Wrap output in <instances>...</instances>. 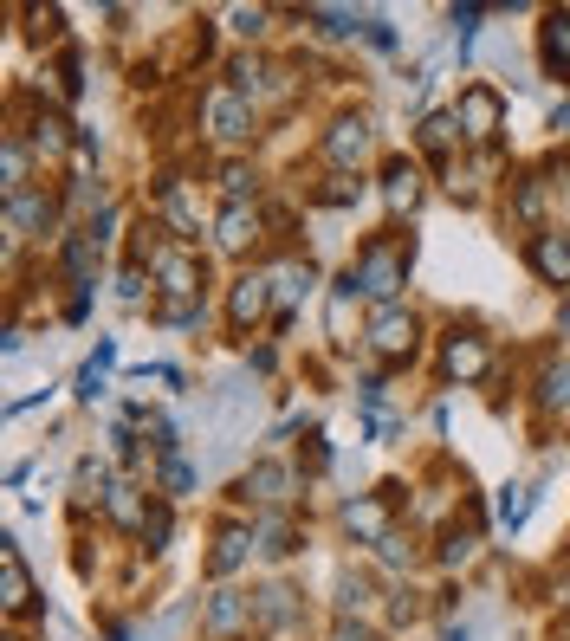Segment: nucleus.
Returning a JSON list of instances; mask_svg holds the SVG:
<instances>
[{
	"mask_svg": "<svg viewBox=\"0 0 570 641\" xmlns=\"http://www.w3.org/2000/svg\"><path fill=\"white\" fill-rule=\"evenodd\" d=\"M357 279H363V292H370V298H383V305H389V298L409 285V272H402V247H396V240H376V247L363 253Z\"/></svg>",
	"mask_w": 570,
	"mask_h": 641,
	"instance_id": "1",
	"label": "nucleus"
},
{
	"mask_svg": "<svg viewBox=\"0 0 570 641\" xmlns=\"http://www.w3.org/2000/svg\"><path fill=\"white\" fill-rule=\"evenodd\" d=\"M149 266L162 272V292H169L175 305H188V298H195L201 272H195V259H188L182 247H156V253H149Z\"/></svg>",
	"mask_w": 570,
	"mask_h": 641,
	"instance_id": "2",
	"label": "nucleus"
},
{
	"mask_svg": "<svg viewBox=\"0 0 570 641\" xmlns=\"http://www.w3.org/2000/svg\"><path fill=\"white\" fill-rule=\"evenodd\" d=\"M208 124L221 143H247L253 136V111H247V98H234V91H214L208 98Z\"/></svg>",
	"mask_w": 570,
	"mask_h": 641,
	"instance_id": "3",
	"label": "nucleus"
},
{
	"mask_svg": "<svg viewBox=\"0 0 570 641\" xmlns=\"http://www.w3.org/2000/svg\"><path fill=\"white\" fill-rule=\"evenodd\" d=\"M266 305H273V272H247V279L234 285V324H260L266 318Z\"/></svg>",
	"mask_w": 570,
	"mask_h": 641,
	"instance_id": "4",
	"label": "nucleus"
},
{
	"mask_svg": "<svg viewBox=\"0 0 570 641\" xmlns=\"http://www.w3.org/2000/svg\"><path fill=\"white\" fill-rule=\"evenodd\" d=\"M52 214H59V208H52L46 195H13V201H7V234H13V240L46 234V227H52Z\"/></svg>",
	"mask_w": 570,
	"mask_h": 641,
	"instance_id": "5",
	"label": "nucleus"
},
{
	"mask_svg": "<svg viewBox=\"0 0 570 641\" xmlns=\"http://www.w3.org/2000/svg\"><path fill=\"white\" fill-rule=\"evenodd\" d=\"M493 130H499V98L493 91H467V98H460V136L486 143Z\"/></svg>",
	"mask_w": 570,
	"mask_h": 641,
	"instance_id": "6",
	"label": "nucleus"
},
{
	"mask_svg": "<svg viewBox=\"0 0 570 641\" xmlns=\"http://www.w3.org/2000/svg\"><path fill=\"white\" fill-rule=\"evenodd\" d=\"M324 149H331V162H363L370 156V117H337Z\"/></svg>",
	"mask_w": 570,
	"mask_h": 641,
	"instance_id": "7",
	"label": "nucleus"
},
{
	"mask_svg": "<svg viewBox=\"0 0 570 641\" xmlns=\"http://www.w3.org/2000/svg\"><path fill=\"white\" fill-rule=\"evenodd\" d=\"M344 531H357V538H389V493L383 499H350L344 506Z\"/></svg>",
	"mask_w": 570,
	"mask_h": 641,
	"instance_id": "8",
	"label": "nucleus"
},
{
	"mask_svg": "<svg viewBox=\"0 0 570 641\" xmlns=\"http://www.w3.org/2000/svg\"><path fill=\"white\" fill-rule=\"evenodd\" d=\"M370 344L383 350V357H409V350H415V318H402V311H383V318L370 324Z\"/></svg>",
	"mask_w": 570,
	"mask_h": 641,
	"instance_id": "9",
	"label": "nucleus"
},
{
	"mask_svg": "<svg viewBox=\"0 0 570 641\" xmlns=\"http://www.w3.org/2000/svg\"><path fill=\"white\" fill-rule=\"evenodd\" d=\"M532 266L545 272L551 285H570V240L564 234H538L532 240Z\"/></svg>",
	"mask_w": 570,
	"mask_h": 641,
	"instance_id": "10",
	"label": "nucleus"
},
{
	"mask_svg": "<svg viewBox=\"0 0 570 641\" xmlns=\"http://www.w3.org/2000/svg\"><path fill=\"white\" fill-rule=\"evenodd\" d=\"M0 570H7V596H0V603H7L13 616H20V609L33 603V583H26V564H20V551H13V538L0 544Z\"/></svg>",
	"mask_w": 570,
	"mask_h": 641,
	"instance_id": "11",
	"label": "nucleus"
},
{
	"mask_svg": "<svg viewBox=\"0 0 570 641\" xmlns=\"http://www.w3.org/2000/svg\"><path fill=\"white\" fill-rule=\"evenodd\" d=\"M311 279H318V272H311V266H305V259H285V266H273V292H279V305H285V311H292V305H298V298H305V292H311Z\"/></svg>",
	"mask_w": 570,
	"mask_h": 641,
	"instance_id": "12",
	"label": "nucleus"
},
{
	"mask_svg": "<svg viewBox=\"0 0 570 641\" xmlns=\"http://www.w3.org/2000/svg\"><path fill=\"white\" fill-rule=\"evenodd\" d=\"M247 493H253V499H266V506H279V499L292 493V473L273 467V460H260V467L247 473Z\"/></svg>",
	"mask_w": 570,
	"mask_h": 641,
	"instance_id": "13",
	"label": "nucleus"
},
{
	"mask_svg": "<svg viewBox=\"0 0 570 641\" xmlns=\"http://www.w3.org/2000/svg\"><path fill=\"white\" fill-rule=\"evenodd\" d=\"M383 195H389V208H415V201H422V175H415L409 162H389Z\"/></svg>",
	"mask_w": 570,
	"mask_h": 641,
	"instance_id": "14",
	"label": "nucleus"
},
{
	"mask_svg": "<svg viewBox=\"0 0 570 641\" xmlns=\"http://www.w3.org/2000/svg\"><path fill=\"white\" fill-rule=\"evenodd\" d=\"M486 370V344L480 337H454L447 344V376H480Z\"/></svg>",
	"mask_w": 570,
	"mask_h": 641,
	"instance_id": "15",
	"label": "nucleus"
},
{
	"mask_svg": "<svg viewBox=\"0 0 570 641\" xmlns=\"http://www.w3.org/2000/svg\"><path fill=\"white\" fill-rule=\"evenodd\" d=\"M253 234H260V214H253V208H227V221H221V247H227V253H240Z\"/></svg>",
	"mask_w": 570,
	"mask_h": 641,
	"instance_id": "16",
	"label": "nucleus"
},
{
	"mask_svg": "<svg viewBox=\"0 0 570 641\" xmlns=\"http://www.w3.org/2000/svg\"><path fill=\"white\" fill-rule=\"evenodd\" d=\"M253 616H260L266 629L292 622V590H285V583H266V590H260V603H253Z\"/></svg>",
	"mask_w": 570,
	"mask_h": 641,
	"instance_id": "17",
	"label": "nucleus"
},
{
	"mask_svg": "<svg viewBox=\"0 0 570 641\" xmlns=\"http://www.w3.org/2000/svg\"><path fill=\"white\" fill-rule=\"evenodd\" d=\"M545 59H551V72H570V13H558L545 26Z\"/></svg>",
	"mask_w": 570,
	"mask_h": 641,
	"instance_id": "18",
	"label": "nucleus"
},
{
	"mask_svg": "<svg viewBox=\"0 0 570 641\" xmlns=\"http://www.w3.org/2000/svg\"><path fill=\"white\" fill-rule=\"evenodd\" d=\"M247 622V603H240L234 590H214V603H208V629H240Z\"/></svg>",
	"mask_w": 570,
	"mask_h": 641,
	"instance_id": "19",
	"label": "nucleus"
},
{
	"mask_svg": "<svg viewBox=\"0 0 570 641\" xmlns=\"http://www.w3.org/2000/svg\"><path fill=\"white\" fill-rule=\"evenodd\" d=\"M247 531H240V525H227L221 531V544H214V570H221V577H227V570H240V557H247Z\"/></svg>",
	"mask_w": 570,
	"mask_h": 641,
	"instance_id": "20",
	"label": "nucleus"
},
{
	"mask_svg": "<svg viewBox=\"0 0 570 641\" xmlns=\"http://www.w3.org/2000/svg\"><path fill=\"white\" fill-rule=\"evenodd\" d=\"M525 512H532V486H506V493H499V525L519 531V525H525Z\"/></svg>",
	"mask_w": 570,
	"mask_h": 641,
	"instance_id": "21",
	"label": "nucleus"
},
{
	"mask_svg": "<svg viewBox=\"0 0 570 641\" xmlns=\"http://www.w3.org/2000/svg\"><path fill=\"white\" fill-rule=\"evenodd\" d=\"M545 408H570V363H545Z\"/></svg>",
	"mask_w": 570,
	"mask_h": 641,
	"instance_id": "22",
	"label": "nucleus"
},
{
	"mask_svg": "<svg viewBox=\"0 0 570 641\" xmlns=\"http://www.w3.org/2000/svg\"><path fill=\"white\" fill-rule=\"evenodd\" d=\"M162 214H169V221L182 227V234H201V221H195V214H188V201H182V188H175V182L162 188Z\"/></svg>",
	"mask_w": 570,
	"mask_h": 641,
	"instance_id": "23",
	"label": "nucleus"
},
{
	"mask_svg": "<svg viewBox=\"0 0 570 641\" xmlns=\"http://www.w3.org/2000/svg\"><path fill=\"white\" fill-rule=\"evenodd\" d=\"M13 195H26V149H20V136H7V201Z\"/></svg>",
	"mask_w": 570,
	"mask_h": 641,
	"instance_id": "24",
	"label": "nucleus"
},
{
	"mask_svg": "<svg viewBox=\"0 0 570 641\" xmlns=\"http://www.w3.org/2000/svg\"><path fill=\"white\" fill-rule=\"evenodd\" d=\"M447 143H454V117H428V124H422V149H428V156H447Z\"/></svg>",
	"mask_w": 570,
	"mask_h": 641,
	"instance_id": "25",
	"label": "nucleus"
},
{
	"mask_svg": "<svg viewBox=\"0 0 570 641\" xmlns=\"http://www.w3.org/2000/svg\"><path fill=\"white\" fill-rule=\"evenodd\" d=\"M311 20H318L324 33H337V39L357 33V13H350V7H311Z\"/></svg>",
	"mask_w": 570,
	"mask_h": 641,
	"instance_id": "26",
	"label": "nucleus"
},
{
	"mask_svg": "<svg viewBox=\"0 0 570 641\" xmlns=\"http://www.w3.org/2000/svg\"><path fill=\"white\" fill-rule=\"evenodd\" d=\"M162 486H169V493H188V486H195V467L175 460V454H162Z\"/></svg>",
	"mask_w": 570,
	"mask_h": 641,
	"instance_id": "27",
	"label": "nucleus"
},
{
	"mask_svg": "<svg viewBox=\"0 0 570 641\" xmlns=\"http://www.w3.org/2000/svg\"><path fill=\"white\" fill-rule=\"evenodd\" d=\"M33 149H39V156H59V149H65V124L39 117V130H33Z\"/></svg>",
	"mask_w": 570,
	"mask_h": 641,
	"instance_id": "28",
	"label": "nucleus"
},
{
	"mask_svg": "<svg viewBox=\"0 0 570 641\" xmlns=\"http://www.w3.org/2000/svg\"><path fill=\"white\" fill-rule=\"evenodd\" d=\"M260 551H273V557L292 551V531H285V518H266V525H260Z\"/></svg>",
	"mask_w": 570,
	"mask_h": 641,
	"instance_id": "29",
	"label": "nucleus"
},
{
	"mask_svg": "<svg viewBox=\"0 0 570 641\" xmlns=\"http://www.w3.org/2000/svg\"><path fill=\"white\" fill-rule=\"evenodd\" d=\"M221 188H227V195H234V208H240V195H247V188H253V169H240V162H227V169H221Z\"/></svg>",
	"mask_w": 570,
	"mask_h": 641,
	"instance_id": "30",
	"label": "nucleus"
},
{
	"mask_svg": "<svg viewBox=\"0 0 570 641\" xmlns=\"http://www.w3.org/2000/svg\"><path fill=\"white\" fill-rule=\"evenodd\" d=\"M143 538L156 544V551L169 544V512H162V506H156V512H143Z\"/></svg>",
	"mask_w": 570,
	"mask_h": 641,
	"instance_id": "31",
	"label": "nucleus"
},
{
	"mask_svg": "<svg viewBox=\"0 0 570 641\" xmlns=\"http://www.w3.org/2000/svg\"><path fill=\"white\" fill-rule=\"evenodd\" d=\"M538 208H545V188L525 182V188H519V214H525V221H538Z\"/></svg>",
	"mask_w": 570,
	"mask_h": 641,
	"instance_id": "32",
	"label": "nucleus"
},
{
	"mask_svg": "<svg viewBox=\"0 0 570 641\" xmlns=\"http://www.w3.org/2000/svg\"><path fill=\"white\" fill-rule=\"evenodd\" d=\"M363 39H370V46H376V52H389V46H396V33H389V26H383V20H363Z\"/></svg>",
	"mask_w": 570,
	"mask_h": 641,
	"instance_id": "33",
	"label": "nucleus"
},
{
	"mask_svg": "<svg viewBox=\"0 0 570 641\" xmlns=\"http://www.w3.org/2000/svg\"><path fill=\"white\" fill-rule=\"evenodd\" d=\"M467 557H473V538H467V531H454V538H447V564H467Z\"/></svg>",
	"mask_w": 570,
	"mask_h": 641,
	"instance_id": "34",
	"label": "nucleus"
},
{
	"mask_svg": "<svg viewBox=\"0 0 570 641\" xmlns=\"http://www.w3.org/2000/svg\"><path fill=\"white\" fill-rule=\"evenodd\" d=\"M111 512H117V518H137V499H130V486H111Z\"/></svg>",
	"mask_w": 570,
	"mask_h": 641,
	"instance_id": "35",
	"label": "nucleus"
},
{
	"mask_svg": "<svg viewBox=\"0 0 570 641\" xmlns=\"http://www.w3.org/2000/svg\"><path fill=\"white\" fill-rule=\"evenodd\" d=\"M376 551H383V564H402V557H409V544H402V538H396V531H389V538H383V544H376Z\"/></svg>",
	"mask_w": 570,
	"mask_h": 641,
	"instance_id": "36",
	"label": "nucleus"
},
{
	"mask_svg": "<svg viewBox=\"0 0 570 641\" xmlns=\"http://www.w3.org/2000/svg\"><path fill=\"white\" fill-rule=\"evenodd\" d=\"M124 298H143V266H124V285H117Z\"/></svg>",
	"mask_w": 570,
	"mask_h": 641,
	"instance_id": "37",
	"label": "nucleus"
},
{
	"mask_svg": "<svg viewBox=\"0 0 570 641\" xmlns=\"http://www.w3.org/2000/svg\"><path fill=\"white\" fill-rule=\"evenodd\" d=\"M350 195H357V182H350V175H337V182L324 188V201H350Z\"/></svg>",
	"mask_w": 570,
	"mask_h": 641,
	"instance_id": "38",
	"label": "nucleus"
},
{
	"mask_svg": "<svg viewBox=\"0 0 570 641\" xmlns=\"http://www.w3.org/2000/svg\"><path fill=\"white\" fill-rule=\"evenodd\" d=\"M331 641H376V635H370V629H363V622H344V629H337Z\"/></svg>",
	"mask_w": 570,
	"mask_h": 641,
	"instance_id": "39",
	"label": "nucleus"
},
{
	"mask_svg": "<svg viewBox=\"0 0 570 641\" xmlns=\"http://www.w3.org/2000/svg\"><path fill=\"white\" fill-rule=\"evenodd\" d=\"M564 331H570V305H564Z\"/></svg>",
	"mask_w": 570,
	"mask_h": 641,
	"instance_id": "40",
	"label": "nucleus"
}]
</instances>
